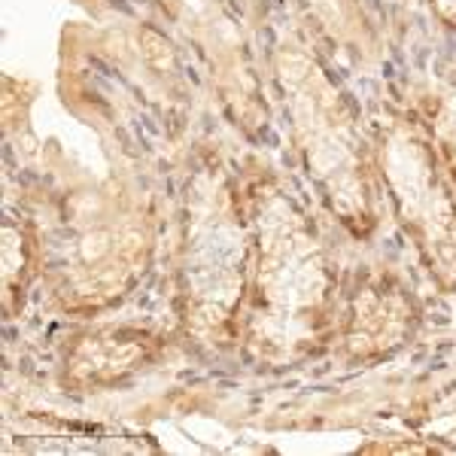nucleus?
<instances>
[{"label":"nucleus","mask_w":456,"mask_h":456,"mask_svg":"<svg viewBox=\"0 0 456 456\" xmlns=\"http://www.w3.org/2000/svg\"><path fill=\"white\" fill-rule=\"evenodd\" d=\"M262 281L271 311L286 326H292L298 314L314 307L322 296L320 262L311 244L292 232H283L277 240H271Z\"/></svg>","instance_id":"f257e3e1"}]
</instances>
